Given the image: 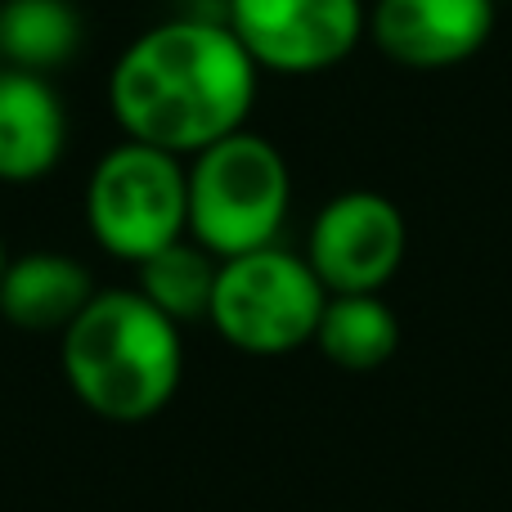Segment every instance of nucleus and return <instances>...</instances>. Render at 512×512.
Returning a JSON list of instances; mask_svg holds the SVG:
<instances>
[{"label": "nucleus", "instance_id": "obj_1", "mask_svg": "<svg viewBox=\"0 0 512 512\" xmlns=\"http://www.w3.org/2000/svg\"><path fill=\"white\" fill-rule=\"evenodd\" d=\"M256 77L261 68L230 23L176 18L122 50L108 77V104L126 140L194 158L225 135L248 131Z\"/></svg>", "mask_w": 512, "mask_h": 512}, {"label": "nucleus", "instance_id": "obj_2", "mask_svg": "<svg viewBox=\"0 0 512 512\" xmlns=\"http://www.w3.org/2000/svg\"><path fill=\"white\" fill-rule=\"evenodd\" d=\"M72 396L108 423H144L162 414L185 378L180 324L140 288L95 292L59 346Z\"/></svg>", "mask_w": 512, "mask_h": 512}, {"label": "nucleus", "instance_id": "obj_3", "mask_svg": "<svg viewBox=\"0 0 512 512\" xmlns=\"http://www.w3.org/2000/svg\"><path fill=\"white\" fill-rule=\"evenodd\" d=\"M292 207V171L265 135L234 131L189 167V239L216 261L274 248Z\"/></svg>", "mask_w": 512, "mask_h": 512}, {"label": "nucleus", "instance_id": "obj_4", "mask_svg": "<svg viewBox=\"0 0 512 512\" xmlns=\"http://www.w3.org/2000/svg\"><path fill=\"white\" fill-rule=\"evenodd\" d=\"M86 225L108 256L144 265L189 234V167L140 140L108 149L90 171Z\"/></svg>", "mask_w": 512, "mask_h": 512}, {"label": "nucleus", "instance_id": "obj_5", "mask_svg": "<svg viewBox=\"0 0 512 512\" xmlns=\"http://www.w3.org/2000/svg\"><path fill=\"white\" fill-rule=\"evenodd\" d=\"M324 306L328 288L310 270V261L274 243V248L221 261L207 319L234 351L288 355L315 342Z\"/></svg>", "mask_w": 512, "mask_h": 512}, {"label": "nucleus", "instance_id": "obj_6", "mask_svg": "<svg viewBox=\"0 0 512 512\" xmlns=\"http://www.w3.org/2000/svg\"><path fill=\"white\" fill-rule=\"evenodd\" d=\"M230 32L261 72L315 77L369 36L364 0H230Z\"/></svg>", "mask_w": 512, "mask_h": 512}, {"label": "nucleus", "instance_id": "obj_7", "mask_svg": "<svg viewBox=\"0 0 512 512\" xmlns=\"http://www.w3.org/2000/svg\"><path fill=\"white\" fill-rule=\"evenodd\" d=\"M409 252L405 212L387 194L373 189H346L319 207L310 225L306 261L328 288V297L342 292H382Z\"/></svg>", "mask_w": 512, "mask_h": 512}, {"label": "nucleus", "instance_id": "obj_8", "mask_svg": "<svg viewBox=\"0 0 512 512\" xmlns=\"http://www.w3.org/2000/svg\"><path fill=\"white\" fill-rule=\"evenodd\" d=\"M495 23V0H373L369 9L373 45L409 72H445L477 59Z\"/></svg>", "mask_w": 512, "mask_h": 512}, {"label": "nucleus", "instance_id": "obj_9", "mask_svg": "<svg viewBox=\"0 0 512 512\" xmlns=\"http://www.w3.org/2000/svg\"><path fill=\"white\" fill-rule=\"evenodd\" d=\"M68 117L54 86L36 72L0 68V180L36 185L63 158Z\"/></svg>", "mask_w": 512, "mask_h": 512}, {"label": "nucleus", "instance_id": "obj_10", "mask_svg": "<svg viewBox=\"0 0 512 512\" xmlns=\"http://www.w3.org/2000/svg\"><path fill=\"white\" fill-rule=\"evenodd\" d=\"M95 301V279L63 252H27L0 279V315L23 333H68Z\"/></svg>", "mask_w": 512, "mask_h": 512}, {"label": "nucleus", "instance_id": "obj_11", "mask_svg": "<svg viewBox=\"0 0 512 512\" xmlns=\"http://www.w3.org/2000/svg\"><path fill=\"white\" fill-rule=\"evenodd\" d=\"M315 346L337 369L373 373L396 355L400 319L382 301V292H342V297H328L315 328Z\"/></svg>", "mask_w": 512, "mask_h": 512}, {"label": "nucleus", "instance_id": "obj_12", "mask_svg": "<svg viewBox=\"0 0 512 512\" xmlns=\"http://www.w3.org/2000/svg\"><path fill=\"white\" fill-rule=\"evenodd\" d=\"M81 50V14L72 0H5L0 5V63L23 72L63 68Z\"/></svg>", "mask_w": 512, "mask_h": 512}, {"label": "nucleus", "instance_id": "obj_13", "mask_svg": "<svg viewBox=\"0 0 512 512\" xmlns=\"http://www.w3.org/2000/svg\"><path fill=\"white\" fill-rule=\"evenodd\" d=\"M140 270V292L176 324H194L207 319L212 310V292H216V261L212 252H203L194 239H180L171 248H162L158 256H149Z\"/></svg>", "mask_w": 512, "mask_h": 512}, {"label": "nucleus", "instance_id": "obj_14", "mask_svg": "<svg viewBox=\"0 0 512 512\" xmlns=\"http://www.w3.org/2000/svg\"><path fill=\"white\" fill-rule=\"evenodd\" d=\"M5 270H9V256H5V239H0V279H5Z\"/></svg>", "mask_w": 512, "mask_h": 512}]
</instances>
